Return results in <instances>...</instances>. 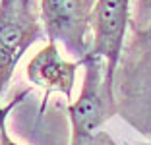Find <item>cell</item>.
<instances>
[{"instance_id":"1","label":"cell","mask_w":151,"mask_h":145,"mask_svg":"<svg viewBox=\"0 0 151 145\" xmlns=\"http://www.w3.org/2000/svg\"><path fill=\"white\" fill-rule=\"evenodd\" d=\"M41 22L35 0H0V97L25 50L41 37Z\"/></svg>"},{"instance_id":"2","label":"cell","mask_w":151,"mask_h":145,"mask_svg":"<svg viewBox=\"0 0 151 145\" xmlns=\"http://www.w3.org/2000/svg\"><path fill=\"white\" fill-rule=\"evenodd\" d=\"M97 0H41V19L49 43L62 45L66 52L83 60L91 50L93 8Z\"/></svg>"},{"instance_id":"3","label":"cell","mask_w":151,"mask_h":145,"mask_svg":"<svg viewBox=\"0 0 151 145\" xmlns=\"http://www.w3.org/2000/svg\"><path fill=\"white\" fill-rule=\"evenodd\" d=\"M83 68L85 75L81 93L78 101L68 106L74 145L89 139L99 130V126L111 116L112 110V95L107 91L105 85V60L87 54L83 58Z\"/></svg>"},{"instance_id":"4","label":"cell","mask_w":151,"mask_h":145,"mask_svg":"<svg viewBox=\"0 0 151 145\" xmlns=\"http://www.w3.org/2000/svg\"><path fill=\"white\" fill-rule=\"evenodd\" d=\"M130 0H97L93 8V41L89 54L105 60V85L112 95V79L122 54Z\"/></svg>"},{"instance_id":"5","label":"cell","mask_w":151,"mask_h":145,"mask_svg":"<svg viewBox=\"0 0 151 145\" xmlns=\"http://www.w3.org/2000/svg\"><path fill=\"white\" fill-rule=\"evenodd\" d=\"M80 66H83V60H66L60 54V48L56 43H49L29 60L25 74L33 85L45 91L43 108L47 105V99L52 93H60L66 99H72L76 74H78ZM43 108H41V112H43Z\"/></svg>"},{"instance_id":"6","label":"cell","mask_w":151,"mask_h":145,"mask_svg":"<svg viewBox=\"0 0 151 145\" xmlns=\"http://www.w3.org/2000/svg\"><path fill=\"white\" fill-rule=\"evenodd\" d=\"M25 95H27V91H23V93H19L16 99H12L8 105H2V106H0V134H2V130L6 128V120H8L10 112H12V110L23 101V97H25Z\"/></svg>"},{"instance_id":"7","label":"cell","mask_w":151,"mask_h":145,"mask_svg":"<svg viewBox=\"0 0 151 145\" xmlns=\"http://www.w3.org/2000/svg\"><path fill=\"white\" fill-rule=\"evenodd\" d=\"M0 145H22V143H18V141H14L12 137L8 136V130H2V134H0Z\"/></svg>"}]
</instances>
